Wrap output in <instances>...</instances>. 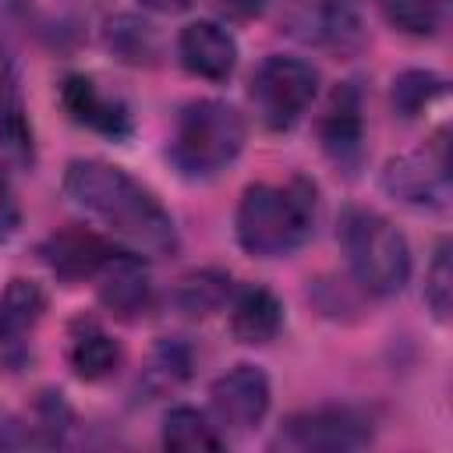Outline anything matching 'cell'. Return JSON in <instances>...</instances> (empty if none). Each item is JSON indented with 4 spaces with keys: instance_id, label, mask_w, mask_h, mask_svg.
Returning a JSON list of instances; mask_svg holds the SVG:
<instances>
[{
    "instance_id": "1",
    "label": "cell",
    "mask_w": 453,
    "mask_h": 453,
    "mask_svg": "<svg viewBox=\"0 0 453 453\" xmlns=\"http://www.w3.org/2000/svg\"><path fill=\"white\" fill-rule=\"evenodd\" d=\"M64 195L99 219L113 244L138 258H166L177 251V226L163 202L127 170L103 159H71L64 170Z\"/></svg>"
},
{
    "instance_id": "2",
    "label": "cell",
    "mask_w": 453,
    "mask_h": 453,
    "mask_svg": "<svg viewBox=\"0 0 453 453\" xmlns=\"http://www.w3.org/2000/svg\"><path fill=\"white\" fill-rule=\"evenodd\" d=\"M319 216V191L308 177L287 184H248L237 202V244L255 258L294 255L311 234Z\"/></svg>"
},
{
    "instance_id": "3",
    "label": "cell",
    "mask_w": 453,
    "mask_h": 453,
    "mask_svg": "<svg viewBox=\"0 0 453 453\" xmlns=\"http://www.w3.org/2000/svg\"><path fill=\"white\" fill-rule=\"evenodd\" d=\"M340 248L347 255L350 276L372 297H393L411 280V248L407 237L375 209L350 205L336 226Z\"/></svg>"
},
{
    "instance_id": "4",
    "label": "cell",
    "mask_w": 453,
    "mask_h": 453,
    "mask_svg": "<svg viewBox=\"0 0 453 453\" xmlns=\"http://www.w3.org/2000/svg\"><path fill=\"white\" fill-rule=\"evenodd\" d=\"M244 117L223 99H195L177 113L170 134V163L188 180H209L244 149Z\"/></svg>"
},
{
    "instance_id": "5",
    "label": "cell",
    "mask_w": 453,
    "mask_h": 453,
    "mask_svg": "<svg viewBox=\"0 0 453 453\" xmlns=\"http://www.w3.org/2000/svg\"><path fill=\"white\" fill-rule=\"evenodd\" d=\"M319 74L297 57H265L251 74V103L269 131H290L311 106Z\"/></svg>"
},
{
    "instance_id": "6",
    "label": "cell",
    "mask_w": 453,
    "mask_h": 453,
    "mask_svg": "<svg viewBox=\"0 0 453 453\" xmlns=\"http://www.w3.org/2000/svg\"><path fill=\"white\" fill-rule=\"evenodd\" d=\"M375 435L372 418L357 407H315V411H297L290 414L276 439L273 449H290V453H343V449H361Z\"/></svg>"
},
{
    "instance_id": "7",
    "label": "cell",
    "mask_w": 453,
    "mask_h": 453,
    "mask_svg": "<svg viewBox=\"0 0 453 453\" xmlns=\"http://www.w3.org/2000/svg\"><path fill=\"white\" fill-rule=\"evenodd\" d=\"M280 32L315 50H354L361 42V0H280Z\"/></svg>"
},
{
    "instance_id": "8",
    "label": "cell",
    "mask_w": 453,
    "mask_h": 453,
    "mask_svg": "<svg viewBox=\"0 0 453 453\" xmlns=\"http://www.w3.org/2000/svg\"><path fill=\"white\" fill-rule=\"evenodd\" d=\"M382 188L421 209H442L449 202V149H446V131L428 138L421 149L403 152L386 163L382 170Z\"/></svg>"
},
{
    "instance_id": "9",
    "label": "cell",
    "mask_w": 453,
    "mask_h": 453,
    "mask_svg": "<svg viewBox=\"0 0 453 453\" xmlns=\"http://www.w3.org/2000/svg\"><path fill=\"white\" fill-rule=\"evenodd\" d=\"M269 396H273L269 393V379H265V372L258 365H234L209 389L216 428H223V432H251L255 425H262V418L269 411Z\"/></svg>"
},
{
    "instance_id": "10",
    "label": "cell",
    "mask_w": 453,
    "mask_h": 453,
    "mask_svg": "<svg viewBox=\"0 0 453 453\" xmlns=\"http://www.w3.org/2000/svg\"><path fill=\"white\" fill-rule=\"evenodd\" d=\"M319 142L322 152L343 170L354 173L365 156V110L357 81H340L319 117Z\"/></svg>"
},
{
    "instance_id": "11",
    "label": "cell",
    "mask_w": 453,
    "mask_h": 453,
    "mask_svg": "<svg viewBox=\"0 0 453 453\" xmlns=\"http://www.w3.org/2000/svg\"><path fill=\"white\" fill-rule=\"evenodd\" d=\"M117 255V244H110L103 234L88 230V226H64L53 230L42 244H39V258L50 265V273L57 280H64L67 287L81 283V280H96L103 273V265Z\"/></svg>"
},
{
    "instance_id": "12",
    "label": "cell",
    "mask_w": 453,
    "mask_h": 453,
    "mask_svg": "<svg viewBox=\"0 0 453 453\" xmlns=\"http://www.w3.org/2000/svg\"><path fill=\"white\" fill-rule=\"evenodd\" d=\"M60 106L67 110V117L96 134H106L113 142L131 138L134 124H131V110L124 106V99L110 96L99 88L96 78L88 74H67L60 81Z\"/></svg>"
},
{
    "instance_id": "13",
    "label": "cell",
    "mask_w": 453,
    "mask_h": 453,
    "mask_svg": "<svg viewBox=\"0 0 453 453\" xmlns=\"http://www.w3.org/2000/svg\"><path fill=\"white\" fill-rule=\"evenodd\" d=\"M46 311V294L35 280L14 276L0 294V357L21 365L28 354V336Z\"/></svg>"
},
{
    "instance_id": "14",
    "label": "cell",
    "mask_w": 453,
    "mask_h": 453,
    "mask_svg": "<svg viewBox=\"0 0 453 453\" xmlns=\"http://www.w3.org/2000/svg\"><path fill=\"white\" fill-rule=\"evenodd\" d=\"M177 57L188 74L226 81L237 67V39L216 21H191L177 35Z\"/></svg>"
},
{
    "instance_id": "15",
    "label": "cell",
    "mask_w": 453,
    "mask_h": 453,
    "mask_svg": "<svg viewBox=\"0 0 453 453\" xmlns=\"http://www.w3.org/2000/svg\"><path fill=\"white\" fill-rule=\"evenodd\" d=\"M96 280H99V301H103V308L110 315L131 322V319H138V315L149 311V304H152V283H149L145 265H142L138 255L117 251L103 265V273Z\"/></svg>"
},
{
    "instance_id": "16",
    "label": "cell",
    "mask_w": 453,
    "mask_h": 453,
    "mask_svg": "<svg viewBox=\"0 0 453 453\" xmlns=\"http://www.w3.org/2000/svg\"><path fill=\"white\" fill-rule=\"evenodd\" d=\"M230 333L237 343L248 347H262L269 340H276L280 326H283V304L276 301L273 290L265 287H237L230 294Z\"/></svg>"
},
{
    "instance_id": "17",
    "label": "cell",
    "mask_w": 453,
    "mask_h": 453,
    "mask_svg": "<svg viewBox=\"0 0 453 453\" xmlns=\"http://www.w3.org/2000/svg\"><path fill=\"white\" fill-rule=\"evenodd\" d=\"M120 343L96 322V319H78L67 333V365L74 368L78 379L99 382L120 368Z\"/></svg>"
},
{
    "instance_id": "18",
    "label": "cell",
    "mask_w": 453,
    "mask_h": 453,
    "mask_svg": "<svg viewBox=\"0 0 453 453\" xmlns=\"http://www.w3.org/2000/svg\"><path fill=\"white\" fill-rule=\"evenodd\" d=\"M191 368H195V354L184 340H159L149 350V361L138 375V386H134L138 400H156L180 389L191 379Z\"/></svg>"
},
{
    "instance_id": "19",
    "label": "cell",
    "mask_w": 453,
    "mask_h": 453,
    "mask_svg": "<svg viewBox=\"0 0 453 453\" xmlns=\"http://www.w3.org/2000/svg\"><path fill=\"white\" fill-rule=\"evenodd\" d=\"M0 149L21 163H32V127L7 53H0Z\"/></svg>"
},
{
    "instance_id": "20",
    "label": "cell",
    "mask_w": 453,
    "mask_h": 453,
    "mask_svg": "<svg viewBox=\"0 0 453 453\" xmlns=\"http://www.w3.org/2000/svg\"><path fill=\"white\" fill-rule=\"evenodd\" d=\"M103 42L106 50L120 60V64H131V67H152L159 60V35L149 21L134 18V14H117L106 21V32H103Z\"/></svg>"
},
{
    "instance_id": "21",
    "label": "cell",
    "mask_w": 453,
    "mask_h": 453,
    "mask_svg": "<svg viewBox=\"0 0 453 453\" xmlns=\"http://www.w3.org/2000/svg\"><path fill=\"white\" fill-rule=\"evenodd\" d=\"M234 294V283L226 273L219 269H198V273H188L177 287H173V304L191 315V319H202V315H212L219 311Z\"/></svg>"
},
{
    "instance_id": "22",
    "label": "cell",
    "mask_w": 453,
    "mask_h": 453,
    "mask_svg": "<svg viewBox=\"0 0 453 453\" xmlns=\"http://www.w3.org/2000/svg\"><path fill=\"white\" fill-rule=\"evenodd\" d=\"M163 446L177 453H202V449H223L219 428L195 407H173L163 418Z\"/></svg>"
},
{
    "instance_id": "23",
    "label": "cell",
    "mask_w": 453,
    "mask_h": 453,
    "mask_svg": "<svg viewBox=\"0 0 453 453\" xmlns=\"http://www.w3.org/2000/svg\"><path fill=\"white\" fill-rule=\"evenodd\" d=\"M379 14L403 35H435L446 0H375Z\"/></svg>"
},
{
    "instance_id": "24",
    "label": "cell",
    "mask_w": 453,
    "mask_h": 453,
    "mask_svg": "<svg viewBox=\"0 0 453 453\" xmlns=\"http://www.w3.org/2000/svg\"><path fill=\"white\" fill-rule=\"evenodd\" d=\"M442 96H446V81H442L439 74H432V71H403L400 78H393V92H389L393 110H396L403 120L425 113V110H428L432 103H439Z\"/></svg>"
},
{
    "instance_id": "25",
    "label": "cell",
    "mask_w": 453,
    "mask_h": 453,
    "mask_svg": "<svg viewBox=\"0 0 453 453\" xmlns=\"http://www.w3.org/2000/svg\"><path fill=\"white\" fill-rule=\"evenodd\" d=\"M449 297H453V269H449V244L442 241L435 248V258H432L428 276H425V301L439 322L449 319Z\"/></svg>"
},
{
    "instance_id": "26",
    "label": "cell",
    "mask_w": 453,
    "mask_h": 453,
    "mask_svg": "<svg viewBox=\"0 0 453 453\" xmlns=\"http://www.w3.org/2000/svg\"><path fill=\"white\" fill-rule=\"evenodd\" d=\"M32 0H0V53H11L32 28Z\"/></svg>"
},
{
    "instance_id": "27",
    "label": "cell",
    "mask_w": 453,
    "mask_h": 453,
    "mask_svg": "<svg viewBox=\"0 0 453 453\" xmlns=\"http://www.w3.org/2000/svg\"><path fill=\"white\" fill-rule=\"evenodd\" d=\"M18 223H21V209L14 198V184H11L7 170L0 166V244H7L18 234Z\"/></svg>"
},
{
    "instance_id": "28",
    "label": "cell",
    "mask_w": 453,
    "mask_h": 453,
    "mask_svg": "<svg viewBox=\"0 0 453 453\" xmlns=\"http://www.w3.org/2000/svg\"><path fill=\"white\" fill-rule=\"evenodd\" d=\"M216 7L234 21H251L269 7V0H216Z\"/></svg>"
},
{
    "instance_id": "29",
    "label": "cell",
    "mask_w": 453,
    "mask_h": 453,
    "mask_svg": "<svg viewBox=\"0 0 453 453\" xmlns=\"http://www.w3.org/2000/svg\"><path fill=\"white\" fill-rule=\"evenodd\" d=\"M145 11H156V14H180L188 11L195 0H138Z\"/></svg>"
},
{
    "instance_id": "30",
    "label": "cell",
    "mask_w": 453,
    "mask_h": 453,
    "mask_svg": "<svg viewBox=\"0 0 453 453\" xmlns=\"http://www.w3.org/2000/svg\"><path fill=\"white\" fill-rule=\"evenodd\" d=\"M81 4H85V0H81Z\"/></svg>"
}]
</instances>
